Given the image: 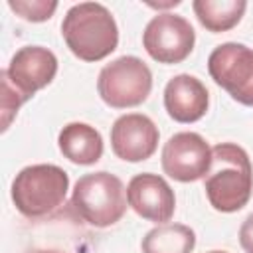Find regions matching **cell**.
<instances>
[{
	"instance_id": "cell-1",
	"label": "cell",
	"mask_w": 253,
	"mask_h": 253,
	"mask_svg": "<svg viewBox=\"0 0 253 253\" xmlns=\"http://www.w3.org/2000/svg\"><path fill=\"white\" fill-rule=\"evenodd\" d=\"M204 190L215 211L233 213L245 208L253 192V166L245 148L235 142L215 144Z\"/></svg>"
},
{
	"instance_id": "cell-2",
	"label": "cell",
	"mask_w": 253,
	"mask_h": 253,
	"mask_svg": "<svg viewBox=\"0 0 253 253\" xmlns=\"http://www.w3.org/2000/svg\"><path fill=\"white\" fill-rule=\"evenodd\" d=\"M69 51L83 61H101L119 45V28L111 10L99 2L73 4L61 22Z\"/></svg>"
},
{
	"instance_id": "cell-3",
	"label": "cell",
	"mask_w": 253,
	"mask_h": 253,
	"mask_svg": "<svg viewBox=\"0 0 253 253\" xmlns=\"http://www.w3.org/2000/svg\"><path fill=\"white\" fill-rule=\"evenodd\" d=\"M69 190V176L55 164H32L22 168L12 182V202L26 217L51 215L63 206Z\"/></svg>"
},
{
	"instance_id": "cell-4",
	"label": "cell",
	"mask_w": 253,
	"mask_h": 253,
	"mask_svg": "<svg viewBox=\"0 0 253 253\" xmlns=\"http://www.w3.org/2000/svg\"><path fill=\"white\" fill-rule=\"evenodd\" d=\"M126 204L125 184L107 170L83 174L71 192V208L93 227L115 225L125 215Z\"/></svg>"
},
{
	"instance_id": "cell-5",
	"label": "cell",
	"mask_w": 253,
	"mask_h": 253,
	"mask_svg": "<svg viewBox=\"0 0 253 253\" xmlns=\"http://www.w3.org/2000/svg\"><path fill=\"white\" fill-rule=\"evenodd\" d=\"M152 91V71L136 55H121L103 65L97 77L101 101L113 109L142 105Z\"/></svg>"
},
{
	"instance_id": "cell-6",
	"label": "cell",
	"mask_w": 253,
	"mask_h": 253,
	"mask_svg": "<svg viewBox=\"0 0 253 253\" xmlns=\"http://www.w3.org/2000/svg\"><path fill=\"white\" fill-rule=\"evenodd\" d=\"M210 77L225 89L233 101L253 107V49L245 43L225 42L208 57Z\"/></svg>"
},
{
	"instance_id": "cell-7",
	"label": "cell",
	"mask_w": 253,
	"mask_h": 253,
	"mask_svg": "<svg viewBox=\"0 0 253 253\" xmlns=\"http://www.w3.org/2000/svg\"><path fill=\"white\" fill-rule=\"evenodd\" d=\"M196 43V32L192 24L178 14L158 12L142 32V47L158 63L184 61Z\"/></svg>"
},
{
	"instance_id": "cell-8",
	"label": "cell",
	"mask_w": 253,
	"mask_h": 253,
	"mask_svg": "<svg viewBox=\"0 0 253 253\" xmlns=\"http://www.w3.org/2000/svg\"><path fill=\"white\" fill-rule=\"evenodd\" d=\"M162 170L176 182L188 184L206 178L211 166V148L198 132H176L162 146Z\"/></svg>"
},
{
	"instance_id": "cell-9",
	"label": "cell",
	"mask_w": 253,
	"mask_h": 253,
	"mask_svg": "<svg viewBox=\"0 0 253 253\" xmlns=\"http://www.w3.org/2000/svg\"><path fill=\"white\" fill-rule=\"evenodd\" d=\"M158 126L142 113L121 115L111 126V148L125 162L148 160L158 146Z\"/></svg>"
},
{
	"instance_id": "cell-10",
	"label": "cell",
	"mask_w": 253,
	"mask_h": 253,
	"mask_svg": "<svg viewBox=\"0 0 253 253\" xmlns=\"http://www.w3.org/2000/svg\"><path fill=\"white\" fill-rule=\"evenodd\" d=\"M128 206L136 215L154 223H168L176 210V196L170 184L152 172H142L130 178L126 186Z\"/></svg>"
},
{
	"instance_id": "cell-11",
	"label": "cell",
	"mask_w": 253,
	"mask_h": 253,
	"mask_svg": "<svg viewBox=\"0 0 253 253\" xmlns=\"http://www.w3.org/2000/svg\"><path fill=\"white\" fill-rule=\"evenodd\" d=\"M57 73V57L51 49L43 45H24L20 47L8 67V79L28 97L32 99L40 89L47 87Z\"/></svg>"
},
{
	"instance_id": "cell-12",
	"label": "cell",
	"mask_w": 253,
	"mask_h": 253,
	"mask_svg": "<svg viewBox=\"0 0 253 253\" xmlns=\"http://www.w3.org/2000/svg\"><path fill=\"white\" fill-rule=\"evenodd\" d=\"M210 107V93L206 85L190 75H174L164 87V109L176 123H196Z\"/></svg>"
},
{
	"instance_id": "cell-13",
	"label": "cell",
	"mask_w": 253,
	"mask_h": 253,
	"mask_svg": "<svg viewBox=\"0 0 253 253\" xmlns=\"http://www.w3.org/2000/svg\"><path fill=\"white\" fill-rule=\"evenodd\" d=\"M57 146L61 154L79 166H91L103 156V136L87 123H69L59 130Z\"/></svg>"
},
{
	"instance_id": "cell-14",
	"label": "cell",
	"mask_w": 253,
	"mask_h": 253,
	"mask_svg": "<svg viewBox=\"0 0 253 253\" xmlns=\"http://www.w3.org/2000/svg\"><path fill=\"white\" fill-rule=\"evenodd\" d=\"M192 8L198 22L208 32L219 34L235 28L241 22L247 10V2L245 0H194Z\"/></svg>"
},
{
	"instance_id": "cell-15",
	"label": "cell",
	"mask_w": 253,
	"mask_h": 253,
	"mask_svg": "<svg viewBox=\"0 0 253 253\" xmlns=\"http://www.w3.org/2000/svg\"><path fill=\"white\" fill-rule=\"evenodd\" d=\"M196 233L184 223H160L152 227L140 243L142 253H192Z\"/></svg>"
},
{
	"instance_id": "cell-16",
	"label": "cell",
	"mask_w": 253,
	"mask_h": 253,
	"mask_svg": "<svg viewBox=\"0 0 253 253\" xmlns=\"http://www.w3.org/2000/svg\"><path fill=\"white\" fill-rule=\"evenodd\" d=\"M30 99L8 79L6 69L0 71V115H2V132L8 130L14 117L18 115L20 107Z\"/></svg>"
},
{
	"instance_id": "cell-17",
	"label": "cell",
	"mask_w": 253,
	"mask_h": 253,
	"mask_svg": "<svg viewBox=\"0 0 253 253\" xmlns=\"http://www.w3.org/2000/svg\"><path fill=\"white\" fill-rule=\"evenodd\" d=\"M8 8L28 22H45L57 10L55 0H8Z\"/></svg>"
},
{
	"instance_id": "cell-18",
	"label": "cell",
	"mask_w": 253,
	"mask_h": 253,
	"mask_svg": "<svg viewBox=\"0 0 253 253\" xmlns=\"http://www.w3.org/2000/svg\"><path fill=\"white\" fill-rule=\"evenodd\" d=\"M239 245L245 253H253V213H249L239 227Z\"/></svg>"
},
{
	"instance_id": "cell-19",
	"label": "cell",
	"mask_w": 253,
	"mask_h": 253,
	"mask_svg": "<svg viewBox=\"0 0 253 253\" xmlns=\"http://www.w3.org/2000/svg\"><path fill=\"white\" fill-rule=\"evenodd\" d=\"M208 253H227V251H208Z\"/></svg>"
},
{
	"instance_id": "cell-20",
	"label": "cell",
	"mask_w": 253,
	"mask_h": 253,
	"mask_svg": "<svg viewBox=\"0 0 253 253\" xmlns=\"http://www.w3.org/2000/svg\"><path fill=\"white\" fill-rule=\"evenodd\" d=\"M47 253H59V251H47Z\"/></svg>"
}]
</instances>
